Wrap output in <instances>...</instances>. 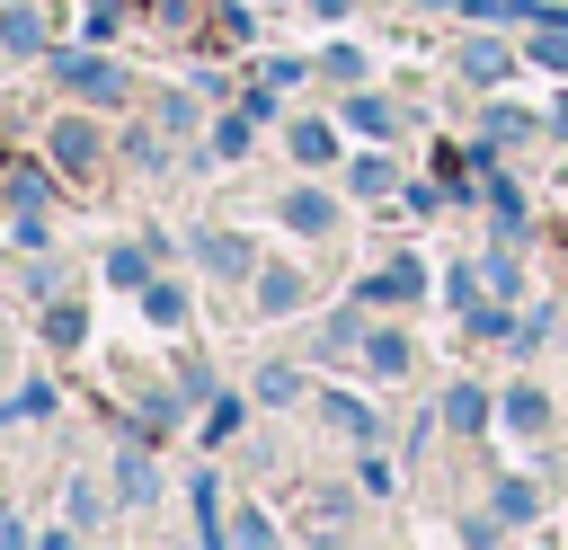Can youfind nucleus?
<instances>
[{"label":"nucleus","mask_w":568,"mask_h":550,"mask_svg":"<svg viewBox=\"0 0 568 550\" xmlns=\"http://www.w3.org/2000/svg\"><path fill=\"white\" fill-rule=\"evenodd\" d=\"M284 222H293V231H328V195H293Z\"/></svg>","instance_id":"3"},{"label":"nucleus","mask_w":568,"mask_h":550,"mask_svg":"<svg viewBox=\"0 0 568 550\" xmlns=\"http://www.w3.org/2000/svg\"><path fill=\"white\" fill-rule=\"evenodd\" d=\"M257 302H266V310H293V302H302V275H257Z\"/></svg>","instance_id":"4"},{"label":"nucleus","mask_w":568,"mask_h":550,"mask_svg":"<svg viewBox=\"0 0 568 550\" xmlns=\"http://www.w3.org/2000/svg\"><path fill=\"white\" fill-rule=\"evenodd\" d=\"M62 80H71L80 98H98V106H106V98H124V71H115V62H98V53H80V62H62Z\"/></svg>","instance_id":"2"},{"label":"nucleus","mask_w":568,"mask_h":550,"mask_svg":"<svg viewBox=\"0 0 568 550\" xmlns=\"http://www.w3.org/2000/svg\"><path fill=\"white\" fill-rule=\"evenodd\" d=\"M204 257H213L222 275H240V266H248V248H240V240H204Z\"/></svg>","instance_id":"8"},{"label":"nucleus","mask_w":568,"mask_h":550,"mask_svg":"<svg viewBox=\"0 0 568 550\" xmlns=\"http://www.w3.org/2000/svg\"><path fill=\"white\" fill-rule=\"evenodd\" d=\"M462 62H470V80H506V53H497V44H470Z\"/></svg>","instance_id":"5"},{"label":"nucleus","mask_w":568,"mask_h":550,"mask_svg":"<svg viewBox=\"0 0 568 550\" xmlns=\"http://www.w3.org/2000/svg\"><path fill=\"white\" fill-rule=\"evenodd\" d=\"M293 160H328V133L320 124H293Z\"/></svg>","instance_id":"7"},{"label":"nucleus","mask_w":568,"mask_h":550,"mask_svg":"<svg viewBox=\"0 0 568 550\" xmlns=\"http://www.w3.org/2000/svg\"><path fill=\"white\" fill-rule=\"evenodd\" d=\"M497 515H515V523H524V515H532V488H524V479H506V488H497Z\"/></svg>","instance_id":"11"},{"label":"nucleus","mask_w":568,"mask_h":550,"mask_svg":"<svg viewBox=\"0 0 568 550\" xmlns=\"http://www.w3.org/2000/svg\"><path fill=\"white\" fill-rule=\"evenodd\" d=\"M506 417H515V426H524V435H532V426H541V417H550V408H541V390H515V399H506Z\"/></svg>","instance_id":"6"},{"label":"nucleus","mask_w":568,"mask_h":550,"mask_svg":"<svg viewBox=\"0 0 568 550\" xmlns=\"http://www.w3.org/2000/svg\"><path fill=\"white\" fill-rule=\"evenodd\" d=\"M373 373H408V346L399 337H373Z\"/></svg>","instance_id":"9"},{"label":"nucleus","mask_w":568,"mask_h":550,"mask_svg":"<svg viewBox=\"0 0 568 550\" xmlns=\"http://www.w3.org/2000/svg\"><path fill=\"white\" fill-rule=\"evenodd\" d=\"M53 169H62V177H89V169H98V124L62 115V124H53Z\"/></svg>","instance_id":"1"},{"label":"nucleus","mask_w":568,"mask_h":550,"mask_svg":"<svg viewBox=\"0 0 568 550\" xmlns=\"http://www.w3.org/2000/svg\"><path fill=\"white\" fill-rule=\"evenodd\" d=\"M444 408H453V426H479V417H488V399H479V390H453Z\"/></svg>","instance_id":"10"}]
</instances>
